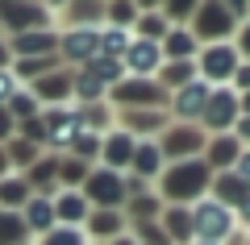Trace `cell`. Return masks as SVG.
<instances>
[{"label": "cell", "instance_id": "4fadbf2b", "mask_svg": "<svg viewBox=\"0 0 250 245\" xmlns=\"http://www.w3.org/2000/svg\"><path fill=\"white\" fill-rule=\"evenodd\" d=\"M208 96H213V88H208L205 79H192L188 88L171 92V100H167L171 121H179V125H200V113H205Z\"/></svg>", "mask_w": 250, "mask_h": 245}, {"label": "cell", "instance_id": "b9f144b4", "mask_svg": "<svg viewBox=\"0 0 250 245\" xmlns=\"http://www.w3.org/2000/svg\"><path fill=\"white\" fill-rule=\"evenodd\" d=\"M17 137V121L9 116V108H0V146H9Z\"/></svg>", "mask_w": 250, "mask_h": 245}, {"label": "cell", "instance_id": "83f0119b", "mask_svg": "<svg viewBox=\"0 0 250 245\" xmlns=\"http://www.w3.org/2000/svg\"><path fill=\"white\" fill-rule=\"evenodd\" d=\"M125 225H150V220H159V212H163V200L154 195V187L150 191H142V195H134V200H125Z\"/></svg>", "mask_w": 250, "mask_h": 245}, {"label": "cell", "instance_id": "d590c367", "mask_svg": "<svg viewBox=\"0 0 250 245\" xmlns=\"http://www.w3.org/2000/svg\"><path fill=\"white\" fill-rule=\"evenodd\" d=\"M4 150H9V162H13V170H17V175H21V170H29L38 158H42V150L29 146V141H21V137H13Z\"/></svg>", "mask_w": 250, "mask_h": 245}, {"label": "cell", "instance_id": "f1b7e54d", "mask_svg": "<svg viewBox=\"0 0 250 245\" xmlns=\"http://www.w3.org/2000/svg\"><path fill=\"white\" fill-rule=\"evenodd\" d=\"M29 183L21 175H9V179H0V212H21L29 204Z\"/></svg>", "mask_w": 250, "mask_h": 245}, {"label": "cell", "instance_id": "484cf974", "mask_svg": "<svg viewBox=\"0 0 250 245\" xmlns=\"http://www.w3.org/2000/svg\"><path fill=\"white\" fill-rule=\"evenodd\" d=\"M208 195H213L217 204H225V208H233L238 212L242 204H246V195H250V187L242 183L233 170H221V175H213V183H208Z\"/></svg>", "mask_w": 250, "mask_h": 245}, {"label": "cell", "instance_id": "74e56055", "mask_svg": "<svg viewBox=\"0 0 250 245\" xmlns=\"http://www.w3.org/2000/svg\"><path fill=\"white\" fill-rule=\"evenodd\" d=\"M100 141H104V137H96V133H80L67 154L80 158V162H88V167H96V162H100Z\"/></svg>", "mask_w": 250, "mask_h": 245}, {"label": "cell", "instance_id": "7c38bea8", "mask_svg": "<svg viewBox=\"0 0 250 245\" xmlns=\"http://www.w3.org/2000/svg\"><path fill=\"white\" fill-rule=\"evenodd\" d=\"M167 125H171L167 108H129V113H117V129L129 133L134 141H159Z\"/></svg>", "mask_w": 250, "mask_h": 245}, {"label": "cell", "instance_id": "603a6c76", "mask_svg": "<svg viewBox=\"0 0 250 245\" xmlns=\"http://www.w3.org/2000/svg\"><path fill=\"white\" fill-rule=\"evenodd\" d=\"M92 204L83 200V191H54V220L67 228H83V220H88Z\"/></svg>", "mask_w": 250, "mask_h": 245}, {"label": "cell", "instance_id": "4dcf8cb0", "mask_svg": "<svg viewBox=\"0 0 250 245\" xmlns=\"http://www.w3.org/2000/svg\"><path fill=\"white\" fill-rule=\"evenodd\" d=\"M0 245H34V233L25 228L21 212H0Z\"/></svg>", "mask_w": 250, "mask_h": 245}, {"label": "cell", "instance_id": "ee69618b", "mask_svg": "<svg viewBox=\"0 0 250 245\" xmlns=\"http://www.w3.org/2000/svg\"><path fill=\"white\" fill-rule=\"evenodd\" d=\"M9 175H17V170H13V162H9V150L0 146V179H9Z\"/></svg>", "mask_w": 250, "mask_h": 245}, {"label": "cell", "instance_id": "6da1fadb", "mask_svg": "<svg viewBox=\"0 0 250 245\" xmlns=\"http://www.w3.org/2000/svg\"><path fill=\"white\" fill-rule=\"evenodd\" d=\"M208 183H213V170L205 167V158H188V162H167L163 175L154 179V195L167 204H179V208H192L196 200L208 195Z\"/></svg>", "mask_w": 250, "mask_h": 245}, {"label": "cell", "instance_id": "816d5d0a", "mask_svg": "<svg viewBox=\"0 0 250 245\" xmlns=\"http://www.w3.org/2000/svg\"><path fill=\"white\" fill-rule=\"evenodd\" d=\"M0 38H4V34H0Z\"/></svg>", "mask_w": 250, "mask_h": 245}, {"label": "cell", "instance_id": "ffe728a7", "mask_svg": "<svg viewBox=\"0 0 250 245\" xmlns=\"http://www.w3.org/2000/svg\"><path fill=\"white\" fill-rule=\"evenodd\" d=\"M242 141L233 137V133H221V137H208V146H205V167L213 170V175H221V170H233V162H238V154H242Z\"/></svg>", "mask_w": 250, "mask_h": 245}, {"label": "cell", "instance_id": "f546056e", "mask_svg": "<svg viewBox=\"0 0 250 245\" xmlns=\"http://www.w3.org/2000/svg\"><path fill=\"white\" fill-rule=\"evenodd\" d=\"M88 162H80V158H71V154H62L59 158V191H80L83 187V179H88Z\"/></svg>", "mask_w": 250, "mask_h": 245}, {"label": "cell", "instance_id": "4316f807", "mask_svg": "<svg viewBox=\"0 0 250 245\" xmlns=\"http://www.w3.org/2000/svg\"><path fill=\"white\" fill-rule=\"evenodd\" d=\"M167 29H171V25H167V17H163L159 4H142L129 34H134V38H146V42H163V38H167Z\"/></svg>", "mask_w": 250, "mask_h": 245}, {"label": "cell", "instance_id": "44dd1931", "mask_svg": "<svg viewBox=\"0 0 250 245\" xmlns=\"http://www.w3.org/2000/svg\"><path fill=\"white\" fill-rule=\"evenodd\" d=\"M21 179L29 183L34 195H54L59 191V154H42L29 170H21Z\"/></svg>", "mask_w": 250, "mask_h": 245}, {"label": "cell", "instance_id": "ba28073f", "mask_svg": "<svg viewBox=\"0 0 250 245\" xmlns=\"http://www.w3.org/2000/svg\"><path fill=\"white\" fill-rule=\"evenodd\" d=\"M238 62L242 58H238V50H233V42L200 46V54H196V79H205L208 88H229Z\"/></svg>", "mask_w": 250, "mask_h": 245}, {"label": "cell", "instance_id": "1f68e13d", "mask_svg": "<svg viewBox=\"0 0 250 245\" xmlns=\"http://www.w3.org/2000/svg\"><path fill=\"white\" fill-rule=\"evenodd\" d=\"M129 42H134V34H129V29H117V25H100V54H104V58H125Z\"/></svg>", "mask_w": 250, "mask_h": 245}, {"label": "cell", "instance_id": "7bdbcfd3", "mask_svg": "<svg viewBox=\"0 0 250 245\" xmlns=\"http://www.w3.org/2000/svg\"><path fill=\"white\" fill-rule=\"evenodd\" d=\"M233 175H238L242 183L250 187V150H242V154H238V162H233Z\"/></svg>", "mask_w": 250, "mask_h": 245}, {"label": "cell", "instance_id": "c3c4849f", "mask_svg": "<svg viewBox=\"0 0 250 245\" xmlns=\"http://www.w3.org/2000/svg\"><path fill=\"white\" fill-rule=\"evenodd\" d=\"M238 108H242V116H250V92H242V96H238Z\"/></svg>", "mask_w": 250, "mask_h": 245}, {"label": "cell", "instance_id": "60d3db41", "mask_svg": "<svg viewBox=\"0 0 250 245\" xmlns=\"http://www.w3.org/2000/svg\"><path fill=\"white\" fill-rule=\"evenodd\" d=\"M229 88L238 92V96H242V92H250V62H238V71H233V79H229Z\"/></svg>", "mask_w": 250, "mask_h": 245}, {"label": "cell", "instance_id": "d6a6232c", "mask_svg": "<svg viewBox=\"0 0 250 245\" xmlns=\"http://www.w3.org/2000/svg\"><path fill=\"white\" fill-rule=\"evenodd\" d=\"M80 71H92L104 88H117V83L125 79V62L121 58H104V54H96V58H92L88 67H80Z\"/></svg>", "mask_w": 250, "mask_h": 245}, {"label": "cell", "instance_id": "f6af8a7d", "mask_svg": "<svg viewBox=\"0 0 250 245\" xmlns=\"http://www.w3.org/2000/svg\"><path fill=\"white\" fill-rule=\"evenodd\" d=\"M13 67V50H9V42L0 38V71H9Z\"/></svg>", "mask_w": 250, "mask_h": 245}, {"label": "cell", "instance_id": "30bf717a", "mask_svg": "<svg viewBox=\"0 0 250 245\" xmlns=\"http://www.w3.org/2000/svg\"><path fill=\"white\" fill-rule=\"evenodd\" d=\"M238 116H242L238 92H233V88H213V96H208L205 113H200V129H205L208 137H221V133H233Z\"/></svg>", "mask_w": 250, "mask_h": 245}, {"label": "cell", "instance_id": "d6986e66", "mask_svg": "<svg viewBox=\"0 0 250 245\" xmlns=\"http://www.w3.org/2000/svg\"><path fill=\"white\" fill-rule=\"evenodd\" d=\"M163 167H167V158H163L159 141H138L134 146V162H129L125 175H134V179H142V183L154 187V179L163 175Z\"/></svg>", "mask_w": 250, "mask_h": 245}, {"label": "cell", "instance_id": "836d02e7", "mask_svg": "<svg viewBox=\"0 0 250 245\" xmlns=\"http://www.w3.org/2000/svg\"><path fill=\"white\" fill-rule=\"evenodd\" d=\"M138 9H142V4H134V0H113V4H104V25H117V29H134V21H138Z\"/></svg>", "mask_w": 250, "mask_h": 245}, {"label": "cell", "instance_id": "3957f363", "mask_svg": "<svg viewBox=\"0 0 250 245\" xmlns=\"http://www.w3.org/2000/svg\"><path fill=\"white\" fill-rule=\"evenodd\" d=\"M238 233V212L217 204L213 195L192 204V241H213V245H225L229 237Z\"/></svg>", "mask_w": 250, "mask_h": 245}, {"label": "cell", "instance_id": "7a4b0ae2", "mask_svg": "<svg viewBox=\"0 0 250 245\" xmlns=\"http://www.w3.org/2000/svg\"><path fill=\"white\" fill-rule=\"evenodd\" d=\"M188 34L200 46H217V42H233L238 34V17L229 13L225 0H196V13L188 21Z\"/></svg>", "mask_w": 250, "mask_h": 245}, {"label": "cell", "instance_id": "8992f818", "mask_svg": "<svg viewBox=\"0 0 250 245\" xmlns=\"http://www.w3.org/2000/svg\"><path fill=\"white\" fill-rule=\"evenodd\" d=\"M42 125H46V150L50 154H67L75 146V137L83 133V121H80V108L75 104H59V108H42Z\"/></svg>", "mask_w": 250, "mask_h": 245}, {"label": "cell", "instance_id": "681fc988", "mask_svg": "<svg viewBox=\"0 0 250 245\" xmlns=\"http://www.w3.org/2000/svg\"><path fill=\"white\" fill-rule=\"evenodd\" d=\"M192 245H213V241H192Z\"/></svg>", "mask_w": 250, "mask_h": 245}, {"label": "cell", "instance_id": "9a60e30c", "mask_svg": "<svg viewBox=\"0 0 250 245\" xmlns=\"http://www.w3.org/2000/svg\"><path fill=\"white\" fill-rule=\"evenodd\" d=\"M13 50V58H50L59 54V25L50 29H34V34H21V38H4Z\"/></svg>", "mask_w": 250, "mask_h": 245}, {"label": "cell", "instance_id": "8d00e7d4", "mask_svg": "<svg viewBox=\"0 0 250 245\" xmlns=\"http://www.w3.org/2000/svg\"><path fill=\"white\" fill-rule=\"evenodd\" d=\"M4 108H9V116H13V121H34V116L38 113H42V104H38V100H34V92H29V88H21L17 92V96H13L9 100V104H4Z\"/></svg>", "mask_w": 250, "mask_h": 245}, {"label": "cell", "instance_id": "cb8c5ba5", "mask_svg": "<svg viewBox=\"0 0 250 245\" xmlns=\"http://www.w3.org/2000/svg\"><path fill=\"white\" fill-rule=\"evenodd\" d=\"M21 220H25V228L34 237L50 233L59 220H54V195H29V204L21 208Z\"/></svg>", "mask_w": 250, "mask_h": 245}, {"label": "cell", "instance_id": "d4e9b609", "mask_svg": "<svg viewBox=\"0 0 250 245\" xmlns=\"http://www.w3.org/2000/svg\"><path fill=\"white\" fill-rule=\"evenodd\" d=\"M159 46H163V58H167V62H192L200 54V42L188 34V25H171L167 38H163Z\"/></svg>", "mask_w": 250, "mask_h": 245}, {"label": "cell", "instance_id": "277c9868", "mask_svg": "<svg viewBox=\"0 0 250 245\" xmlns=\"http://www.w3.org/2000/svg\"><path fill=\"white\" fill-rule=\"evenodd\" d=\"M54 25V9L38 4V0H0V34L21 38L34 29H50Z\"/></svg>", "mask_w": 250, "mask_h": 245}, {"label": "cell", "instance_id": "ab89813d", "mask_svg": "<svg viewBox=\"0 0 250 245\" xmlns=\"http://www.w3.org/2000/svg\"><path fill=\"white\" fill-rule=\"evenodd\" d=\"M17 92H21V83L13 79V67H9V71H0V108L9 104V100L17 96Z\"/></svg>", "mask_w": 250, "mask_h": 245}, {"label": "cell", "instance_id": "5b68a950", "mask_svg": "<svg viewBox=\"0 0 250 245\" xmlns=\"http://www.w3.org/2000/svg\"><path fill=\"white\" fill-rule=\"evenodd\" d=\"M167 92L154 79H134L125 75L117 88H108V108L113 113H129V108H167Z\"/></svg>", "mask_w": 250, "mask_h": 245}, {"label": "cell", "instance_id": "e575fe53", "mask_svg": "<svg viewBox=\"0 0 250 245\" xmlns=\"http://www.w3.org/2000/svg\"><path fill=\"white\" fill-rule=\"evenodd\" d=\"M34 245H92L83 228H67V225H54L50 233L34 237Z\"/></svg>", "mask_w": 250, "mask_h": 245}, {"label": "cell", "instance_id": "e0dca14e", "mask_svg": "<svg viewBox=\"0 0 250 245\" xmlns=\"http://www.w3.org/2000/svg\"><path fill=\"white\" fill-rule=\"evenodd\" d=\"M134 146H138V141L129 137V133H121V129L104 133V141H100V162H96V167L125 175V170H129V162H134Z\"/></svg>", "mask_w": 250, "mask_h": 245}, {"label": "cell", "instance_id": "f907efd6", "mask_svg": "<svg viewBox=\"0 0 250 245\" xmlns=\"http://www.w3.org/2000/svg\"><path fill=\"white\" fill-rule=\"evenodd\" d=\"M246 245H250V233H246Z\"/></svg>", "mask_w": 250, "mask_h": 245}, {"label": "cell", "instance_id": "9c48e42d", "mask_svg": "<svg viewBox=\"0 0 250 245\" xmlns=\"http://www.w3.org/2000/svg\"><path fill=\"white\" fill-rule=\"evenodd\" d=\"M205 146H208V133L200 129V125H179V121H171L167 129H163V137H159V150H163L167 162L200 158V154H205Z\"/></svg>", "mask_w": 250, "mask_h": 245}, {"label": "cell", "instance_id": "52a82bcc", "mask_svg": "<svg viewBox=\"0 0 250 245\" xmlns=\"http://www.w3.org/2000/svg\"><path fill=\"white\" fill-rule=\"evenodd\" d=\"M83 200L92 204V208H104V212H121L125 208V175H117V170H104V167H92L88 179H83Z\"/></svg>", "mask_w": 250, "mask_h": 245}, {"label": "cell", "instance_id": "ac0fdd59", "mask_svg": "<svg viewBox=\"0 0 250 245\" xmlns=\"http://www.w3.org/2000/svg\"><path fill=\"white\" fill-rule=\"evenodd\" d=\"M83 233H88L92 245H108L117 241L121 233H129V225H125V212H104V208H92L88 220H83Z\"/></svg>", "mask_w": 250, "mask_h": 245}, {"label": "cell", "instance_id": "bcb514c9", "mask_svg": "<svg viewBox=\"0 0 250 245\" xmlns=\"http://www.w3.org/2000/svg\"><path fill=\"white\" fill-rule=\"evenodd\" d=\"M238 228H246V233H250V195H246V204L238 208Z\"/></svg>", "mask_w": 250, "mask_h": 245}, {"label": "cell", "instance_id": "2e32d148", "mask_svg": "<svg viewBox=\"0 0 250 245\" xmlns=\"http://www.w3.org/2000/svg\"><path fill=\"white\" fill-rule=\"evenodd\" d=\"M29 92H34V100H38L42 108L71 104V71H67V67L50 71V75H42L38 83H29Z\"/></svg>", "mask_w": 250, "mask_h": 245}, {"label": "cell", "instance_id": "7402d4cb", "mask_svg": "<svg viewBox=\"0 0 250 245\" xmlns=\"http://www.w3.org/2000/svg\"><path fill=\"white\" fill-rule=\"evenodd\" d=\"M159 228L171 245H192V208H179V204H167L159 212Z\"/></svg>", "mask_w": 250, "mask_h": 245}, {"label": "cell", "instance_id": "7dc6e473", "mask_svg": "<svg viewBox=\"0 0 250 245\" xmlns=\"http://www.w3.org/2000/svg\"><path fill=\"white\" fill-rule=\"evenodd\" d=\"M108 245H138V237H134V233H121L117 241H108Z\"/></svg>", "mask_w": 250, "mask_h": 245}, {"label": "cell", "instance_id": "5bb4252c", "mask_svg": "<svg viewBox=\"0 0 250 245\" xmlns=\"http://www.w3.org/2000/svg\"><path fill=\"white\" fill-rule=\"evenodd\" d=\"M121 62H125V75H134V79H154V75H159V67H163L167 58H163V46H159V42L134 38Z\"/></svg>", "mask_w": 250, "mask_h": 245}, {"label": "cell", "instance_id": "f35d334b", "mask_svg": "<svg viewBox=\"0 0 250 245\" xmlns=\"http://www.w3.org/2000/svg\"><path fill=\"white\" fill-rule=\"evenodd\" d=\"M233 50H238L242 62H250V17L238 25V34H233Z\"/></svg>", "mask_w": 250, "mask_h": 245}, {"label": "cell", "instance_id": "8fae6325", "mask_svg": "<svg viewBox=\"0 0 250 245\" xmlns=\"http://www.w3.org/2000/svg\"><path fill=\"white\" fill-rule=\"evenodd\" d=\"M100 54V29H59V58L67 71L88 67Z\"/></svg>", "mask_w": 250, "mask_h": 245}]
</instances>
